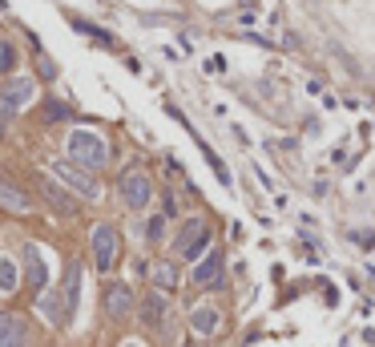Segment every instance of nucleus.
I'll use <instances>...</instances> for the list:
<instances>
[{"instance_id":"f3484780","label":"nucleus","mask_w":375,"mask_h":347,"mask_svg":"<svg viewBox=\"0 0 375 347\" xmlns=\"http://www.w3.org/2000/svg\"><path fill=\"white\" fill-rule=\"evenodd\" d=\"M16 287V271H13V262L9 259H0V291H13Z\"/></svg>"},{"instance_id":"9b49d317","label":"nucleus","mask_w":375,"mask_h":347,"mask_svg":"<svg viewBox=\"0 0 375 347\" xmlns=\"http://www.w3.org/2000/svg\"><path fill=\"white\" fill-rule=\"evenodd\" d=\"M0 206H4V210H13V214H25L28 210V194L21 186H13L9 178H0Z\"/></svg>"},{"instance_id":"423d86ee","label":"nucleus","mask_w":375,"mask_h":347,"mask_svg":"<svg viewBox=\"0 0 375 347\" xmlns=\"http://www.w3.org/2000/svg\"><path fill=\"white\" fill-rule=\"evenodd\" d=\"M53 174H57V178H65V182H69V186H73L77 194H85V198H97V194H101L97 182H93V178H89L85 170L69 166V161H57V166H53Z\"/></svg>"},{"instance_id":"6ab92c4d","label":"nucleus","mask_w":375,"mask_h":347,"mask_svg":"<svg viewBox=\"0 0 375 347\" xmlns=\"http://www.w3.org/2000/svg\"><path fill=\"white\" fill-rule=\"evenodd\" d=\"M146 235H150V242H162V235H165V214L150 218V226H146Z\"/></svg>"},{"instance_id":"4468645a","label":"nucleus","mask_w":375,"mask_h":347,"mask_svg":"<svg viewBox=\"0 0 375 347\" xmlns=\"http://www.w3.org/2000/svg\"><path fill=\"white\" fill-rule=\"evenodd\" d=\"M25 267H28V283H33V287H45V283H49V271H45V262H40L37 247H25Z\"/></svg>"},{"instance_id":"dca6fc26","label":"nucleus","mask_w":375,"mask_h":347,"mask_svg":"<svg viewBox=\"0 0 375 347\" xmlns=\"http://www.w3.org/2000/svg\"><path fill=\"white\" fill-rule=\"evenodd\" d=\"M153 283L162 287V291H174V283H178L174 267H170V262H158V267H153Z\"/></svg>"},{"instance_id":"7ed1b4c3","label":"nucleus","mask_w":375,"mask_h":347,"mask_svg":"<svg viewBox=\"0 0 375 347\" xmlns=\"http://www.w3.org/2000/svg\"><path fill=\"white\" fill-rule=\"evenodd\" d=\"M150 194H153V186H150V178H146L141 170L121 174V202L129 206V210H146V206H150Z\"/></svg>"},{"instance_id":"20e7f679","label":"nucleus","mask_w":375,"mask_h":347,"mask_svg":"<svg viewBox=\"0 0 375 347\" xmlns=\"http://www.w3.org/2000/svg\"><path fill=\"white\" fill-rule=\"evenodd\" d=\"M33 93H37V85H33L28 77H16V81H9V85L0 89V113L25 110L28 101H33Z\"/></svg>"},{"instance_id":"2eb2a0df","label":"nucleus","mask_w":375,"mask_h":347,"mask_svg":"<svg viewBox=\"0 0 375 347\" xmlns=\"http://www.w3.org/2000/svg\"><path fill=\"white\" fill-rule=\"evenodd\" d=\"M77 291H81V271L69 267V279H65V303H69V315L77 311Z\"/></svg>"},{"instance_id":"ddd939ff","label":"nucleus","mask_w":375,"mask_h":347,"mask_svg":"<svg viewBox=\"0 0 375 347\" xmlns=\"http://www.w3.org/2000/svg\"><path fill=\"white\" fill-rule=\"evenodd\" d=\"M141 323L146 327H162L165 323V299L162 295H146V303H141Z\"/></svg>"},{"instance_id":"0eeeda50","label":"nucleus","mask_w":375,"mask_h":347,"mask_svg":"<svg viewBox=\"0 0 375 347\" xmlns=\"http://www.w3.org/2000/svg\"><path fill=\"white\" fill-rule=\"evenodd\" d=\"M28 343V327L21 315H9L0 311V347H25Z\"/></svg>"},{"instance_id":"412c9836","label":"nucleus","mask_w":375,"mask_h":347,"mask_svg":"<svg viewBox=\"0 0 375 347\" xmlns=\"http://www.w3.org/2000/svg\"><path fill=\"white\" fill-rule=\"evenodd\" d=\"M0 134H4V122H0Z\"/></svg>"},{"instance_id":"9d476101","label":"nucleus","mask_w":375,"mask_h":347,"mask_svg":"<svg viewBox=\"0 0 375 347\" xmlns=\"http://www.w3.org/2000/svg\"><path fill=\"white\" fill-rule=\"evenodd\" d=\"M218 307H210V303H202V307H194L190 311V327H194V331L198 335H214L218 331Z\"/></svg>"},{"instance_id":"6e6552de","label":"nucleus","mask_w":375,"mask_h":347,"mask_svg":"<svg viewBox=\"0 0 375 347\" xmlns=\"http://www.w3.org/2000/svg\"><path fill=\"white\" fill-rule=\"evenodd\" d=\"M105 311H109L113 319H125L134 311V291L125 283H109L105 287Z\"/></svg>"},{"instance_id":"f8f14e48","label":"nucleus","mask_w":375,"mask_h":347,"mask_svg":"<svg viewBox=\"0 0 375 347\" xmlns=\"http://www.w3.org/2000/svg\"><path fill=\"white\" fill-rule=\"evenodd\" d=\"M40 190H45V198H49L53 210H61V214H73V210H77V202L69 198V194H65L57 182H49V178H45V182H40Z\"/></svg>"},{"instance_id":"a211bd4d","label":"nucleus","mask_w":375,"mask_h":347,"mask_svg":"<svg viewBox=\"0 0 375 347\" xmlns=\"http://www.w3.org/2000/svg\"><path fill=\"white\" fill-rule=\"evenodd\" d=\"M13 65H16L13 45H4V41H0V73H13Z\"/></svg>"},{"instance_id":"aec40b11","label":"nucleus","mask_w":375,"mask_h":347,"mask_svg":"<svg viewBox=\"0 0 375 347\" xmlns=\"http://www.w3.org/2000/svg\"><path fill=\"white\" fill-rule=\"evenodd\" d=\"M65 113H69V110H65V105H57V101H53V105H49V117H53V122H61Z\"/></svg>"},{"instance_id":"f03ea898","label":"nucleus","mask_w":375,"mask_h":347,"mask_svg":"<svg viewBox=\"0 0 375 347\" xmlns=\"http://www.w3.org/2000/svg\"><path fill=\"white\" fill-rule=\"evenodd\" d=\"M206 242H210V226L202 223V218H190V223L182 226V230H178V238H174V250L182 255V259H198Z\"/></svg>"},{"instance_id":"4be33fe9","label":"nucleus","mask_w":375,"mask_h":347,"mask_svg":"<svg viewBox=\"0 0 375 347\" xmlns=\"http://www.w3.org/2000/svg\"><path fill=\"white\" fill-rule=\"evenodd\" d=\"M125 347H134V343H125Z\"/></svg>"},{"instance_id":"39448f33","label":"nucleus","mask_w":375,"mask_h":347,"mask_svg":"<svg viewBox=\"0 0 375 347\" xmlns=\"http://www.w3.org/2000/svg\"><path fill=\"white\" fill-rule=\"evenodd\" d=\"M93 259H97V271L113 267V259H117V230L113 226H97L93 230Z\"/></svg>"},{"instance_id":"f257e3e1","label":"nucleus","mask_w":375,"mask_h":347,"mask_svg":"<svg viewBox=\"0 0 375 347\" xmlns=\"http://www.w3.org/2000/svg\"><path fill=\"white\" fill-rule=\"evenodd\" d=\"M69 158L77 166H85V170H101L105 161H109V146H105V137L93 134V129H73L69 134Z\"/></svg>"},{"instance_id":"1a4fd4ad","label":"nucleus","mask_w":375,"mask_h":347,"mask_svg":"<svg viewBox=\"0 0 375 347\" xmlns=\"http://www.w3.org/2000/svg\"><path fill=\"white\" fill-rule=\"evenodd\" d=\"M222 267H226L222 250H210V255L194 267V283H198V287H218V283H222Z\"/></svg>"}]
</instances>
